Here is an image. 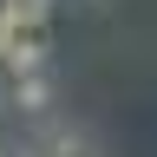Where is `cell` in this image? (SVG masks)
Wrapping results in <instances>:
<instances>
[{"label":"cell","instance_id":"6da1fadb","mask_svg":"<svg viewBox=\"0 0 157 157\" xmlns=\"http://www.w3.org/2000/svg\"><path fill=\"white\" fill-rule=\"evenodd\" d=\"M39 66H46V39L20 26V33L7 39V52H0V72H7V78H20V72H39Z\"/></svg>","mask_w":157,"mask_h":157},{"label":"cell","instance_id":"7a4b0ae2","mask_svg":"<svg viewBox=\"0 0 157 157\" xmlns=\"http://www.w3.org/2000/svg\"><path fill=\"white\" fill-rule=\"evenodd\" d=\"M26 157H98L92 144H85V131H66V124H39V137H33V151Z\"/></svg>","mask_w":157,"mask_h":157},{"label":"cell","instance_id":"3957f363","mask_svg":"<svg viewBox=\"0 0 157 157\" xmlns=\"http://www.w3.org/2000/svg\"><path fill=\"white\" fill-rule=\"evenodd\" d=\"M13 105L26 111V118H46V111H52V78H46V66L13 78Z\"/></svg>","mask_w":157,"mask_h":157},{"label":"cell","instance_id":"277c9868","mask_svg":"<svg viewBox=\"0 0 157 157\" xmlns=\"http://www.w3.org/2000/svg\"><path fill=\"white\" fill-rule=\"evenodd\" d=\"M0 92H7V72H0Z\"/></svg>","mask_w":157,"mask_h":157},{"label":"cell","instance_id":"5b68a950","mask_svg":"<svg viewBox=\"0 0 157 157\" xmlns=\"http://www.w3.org/2000/svg\"><path fill=\"white\" fill-rule=\"evenodd\" d=\"M0 157H13V151H0Z\"/></svg>","mask_w":157,"mask_h":157}]
</instances>
